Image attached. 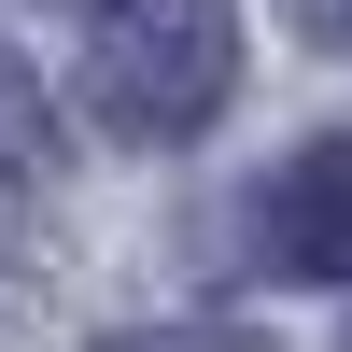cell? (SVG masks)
<instances>
[{
	"label": "cell",
	"instance_id": "cell-3",
	"mask_svg": "<svg viewBox=\"0 0 352 352\" xmlns=\"http://www.w3.org/2000/svg\"><path fill=\"white\" fill-rule=\"evenodd\" d=\"M99 352H240L226 324H127V338H99Z\"/></svg>",
	"mask_w": 352,
	"mask_h": 352
},
{
	"label": "cell",
	"instance_id": "cell-2",
	"mask_svg": "<svg viewBox=\"0 0 352 352\" xmlns=\"http://www.w3.org/2000/svg\"><path fill=\"white\" fill-rule=\"evenodd\" d=\"M254 268L268 282H352V141H296L254 184Z\"/></svg>",
	"mask_w": 352,
	"mask_h": 352
},
{
	"label": "cell",
	"instance_id": "cell-4",
	"mask_svg": "<svg viewBox=\"0 0 352 352\" xmlns=\"http://www.w3.org/2000/svg\"><path fill=\"white\" fill-rule=\"evenodd\" d=\"M296 28L310 43H352V0H296Z\"/></svg>",
	"mask_w": 352,
	"mask_h": 352
},
{
	"label": "cell",
	"instance_id": "cell-1",
	"mask_svg": "<svg viewBox=\"0 0 352 352\" xmlns=\"http://www.w3.org/2000/svg\"><path fill=\"white\" fill-rule=\"evenodd\" d=\"M85 99L127 141H197L240 85V0H71Z\"/></svg>",
	"mask_w": 352,
	"mask_h": 352
},
{
	"label": "cell",
	"instance_id": "cell-5",
	"mask_svg": "<svg viewBox=\"0 0 352 352\" xmlns=\"http://www.w3.org/2000/svg\"><path fill=\"white\" fill-rule=\"evenodd\" d=\"M338 352H352V324H338Z\"/></svg>",
	"mask_w": 352,
	"mask_h": 352
}]
</instances>
